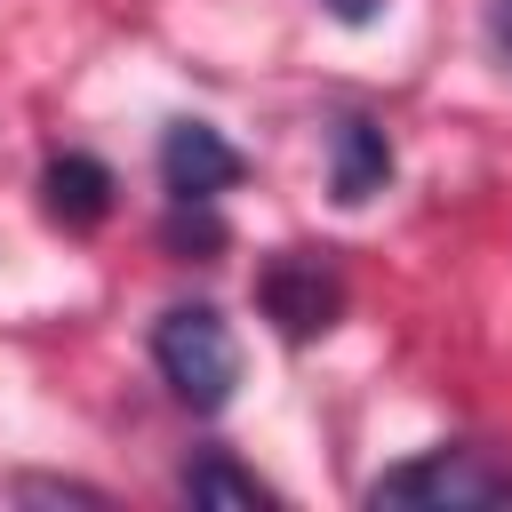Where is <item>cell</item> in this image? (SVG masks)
Wrapping results in <instances>:
<instances>
[{"mask_svg": "<svg viewBox=\"0 0 512 512\" xmlns=\"http://www.w3.org/2000/svg\"><path fill=\"white\" fill-rule=\"evenodd\" d=\"M152 368L168 376V392L192 416H216L232 400V384H240V344H232V328L208 304H176L152 328Z\"/></svg>", "mask_w": 512, "mask_h": 512, "instance_id": "1", "label": "cell"}, {"mask_svg": "<svg viewBox=\"0 0 512 512\" xmlns=\"http://www.w3.org/2000/svg\"><path fill=\"white\" fill-rule=\"evenodd\" d=\"M368 504H416V512H488L512 504V464L488 448H424L368 480Z\"/></svg>", "mask_w": 512, "mask_h": 512, "instance_id": "2", "label": "cell"}, {"mask_svg": "<svg viewBox=\"0 0 512 512\" xmlns=\"http://www.w3.org/2000/svg\"><path fill=\"white\" fill-rule=\"evenodd\" d=\"M240 184V152L208 128V120H176L168 136H160V192L176 200V208H208L216 192H232Z\"/></svg>", "mask_w": 512, "mask_h": 512, "instance_id": "3", "label": "cell"}, {"mask_svg": "<svg viewBox=\"0 0 512 512\" xmlns=\"http://www.w3.org/2000/svg\"><path fill=\"white\" fill-rule=\"evenodd\" d=\"M256 296H264V312L280 320V336H320V328L336 320V304H344V280H336L312 248H288V256L264 264Z\"/></svg>", "mask_w": 512, "mask_h": 512, "instance_id": "4", "label": "cell"}, {"mask_svg": "<svg viewBox=\"0 0 512 512\" xmlns=\"http://www.w3.org/2000/svg\"><path fill=\"white\" fill-rule=\"evenodd\" d=\"M328 160H336V200H344V208H360V200L384 192V176H392V144H384L376 120H336V128H328Z\"/></svg>", "mask_w": 512, "mask_h": 512, "instance_id": "5", "label": "cell"}, {"mask_svg": "<svg viewBox=\"0 0 512 512\" xmlns=\"http://www.w3.org/2000/svg\"><path fill=\"white\" fill-rule=\"evenodd\" d=\"M40 192H48V216L56 224H96L112 208V168L88 160V152H64V160H48Z\"/></svg>", "mask_w": 512, "mask_h": 512, "instance_id": "6", "label": "cell"}, {"mask_svg": "<svg viewBox=\"0 0 512 512\" xmlns=\"http://www.w3.org/2000/svg\"><path fill=\"white\" fill-rule=\"evenodd\" d=\"M176 488H184L192 504H272V488H264L256 472H240L224 448H200V456L176 472Z\"/></svg>", "mask_w": 512, "mask_h": 512, "instance_id": "7", "label": "cell"}, {"mask_svg": "<svg viewBox=\"0 0 512 512\" xmlns=\"http://www.w3.org/2000/svg\"><path fill=\"white\" fill-rule=\"evenodd\" d=\"M24 504H104V488H80V480H16Z\"/></svg>", "mask_w": 512, "mask_h": 512, "instance_id": "8", "label": "cell"}, {"mask_svg": "<svg viewBox=\"0 0 512 512\" xmlns=\"http://www.w3.org/2000/svg\"><path fill=\"white\" fill-rule=\"evenodd\" d=\"M488 32H496V48L512 56V0H488Z\"/></svg>", "mask_w": 512, "mask_h": 512, "instance_id": "9", "label": "cell"}, {"mask_svg": "<svg viewBox=\"0 0 512 512\" xmlns=\"http://www.w3.org/2000/svg\"><path fill=\"white\" fill-rule=\"evenodd\" d=\"M328 16H336V24H368V16H376V0H328Z\"/></svg>", "mask_w": 512, "mask_h": 512, "instance_id": "10", "label": "cell"}]
</instances>
